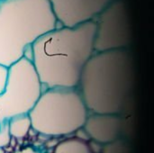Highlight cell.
<instances>
[{"instance_id":"1","label":"cell","mask_w":154,"mask_h":153,"mask_svg":"<svg viewBox=\"0 0 154 153\" xmlns=\"http://www.w3.org/2000/svg\"><path fill=\"white\" fill-rule=\"evenodd\" d=\"M94 20L59 25L38 38L27 54L44 88L78 87L82 69L95 52Z\"/></svg>"},{"instance_id":"4","label":"cell","mask_w":154,"mask_h":153,"mask_svg":"<svg viewBox=\"0 0 154 153\" xmlns=\"http://www.w3.org/2000/svg\"><path fill=\"white\" fill-rule=\"evenodd\" d=\"M28 115L35 132L63 136L82 128L88 111L78 87H51L42 91Z\"/></svg>"},{"instance_id":"10","label":"cell","mask_w":154,"mask_h":153,"mask_svg":"<svg viewBox=\"0 0 154 153\" xmlns=\"http://www.w3.org/2000/svg\"><path fill=\"white\" fill-rule=\"evenodd\" d=\"M8 125L11 137L16 139H23L26 137L32 128L31 120L28 114L12 117L8 121Z\"/></svg>"},{"instance_id":"2","label":"cell","mask_w":154,"mask_h":153,"mask_svg":"<svg viewBox=\"0 0 154 153\" xmlns=\"http://www.w3.org/2000/svg\"><path fill=\"white\" fill-rule=\"evenodd\" d=\"M134 64L131 48L94 52L85 64L78 85L91 113L120 115L133 92Z\"/></svg>"},{"instance_id":"12","label":"cell","mask_w":154,"mask_h":153,"mask_svg":"<svg viewBox=\"0 0 154 153\" xmlns=\"http://www.w3.org/2000/svg\"><path fill=\"white\" fill-rule=\"evenodd\" d=\"M11 135L9 133L8 121L0 124V148L7 147L11 142Z\"/></svg>"},{"instance_id":"14","label":"cell","mask_w":154,"mask_h":153,"mask_svg":"<svg viewBox=\"0 0 154 153\" xmlns=\"http://www.w3.org/2000/svg\"><path fill=\"white\" fill-rule=\"evenodd\" d=\"M14 153H41V152H40V151H36L34 148L28 146V147L23 148V149H21V150H19V151H15Z\"/></svg>"},{"instance_id":"3","label":"cell","mask_w":154,"mask_h":153,"mask_svg":"<svg viewBox=\"0 0 154 153\" xmlns=\"http://www.w3.org/2000/svg\"><path fill=\"white\" fill-rule=\"evenodd\" d=\"M60 23L49 0H0V64L9 67Z\"/></svg>"},{"instance_id":"8","label":"cell","mask_w":154,"mask_h":153,"mask_svg":"<svg viewBox=\"0 0 154 153\" xmlns=\"http://www.w3.org/2000/svg\"><path fill=\"white\" fill-rule=\"evenodd\" d=\"M123 127L120 115L95 114L88 115L83 129L90 139L106 144L119 139Z\"/></svg>"},{"instance_id":"7","label":"cell","mask_w":154,"mask_h":153,"mask_svg":"<svg viewBox=\"0 0 154 153\" xmlns=\"http://www.w3.org/2000/svg\"><path fill=\"white\" fill-rule=\"evenodd\" d=\"M53 13L62 26L72 27L94 20L113 0H49Z\"/></svg>"},{"instance_id":"9","label":"cell","mask_w":154,"mask_h":153,"mask_svg":"<svg viewBox=\"0 0 154 153\" xmlns=\"http://www.w3.org/2000/svg\"><path fill=\"white\" fill-rule=\"evenodd\" d=\"M53 153H93L89 142L79 137L68 138L59 142Z\"/></svg>"},{"instance_id":"11","label":"cell","mask_w":154,"mask_h":153,"mask_svg":"<svg viewBox=\"0 0 154 153\" xmlns=\"http://www.w3.org/2000/svg\"><path fill=\"white\" fill-rule=\"evenodd\" d=\"M129 145L126 142L121 139L106 143L101 149V153H129Z\"/></svg>"},{"instance_id":"5","label":"cell","mask_w":154,"mask_h":153,"mask_svg":"<svg viewBox=\"0 0 154 153\" xmlns=\"http://www.w3.org/2000/svg\"><path fill=\"white\" fill-rule=\"evenodd\" d=\"M44 89L28 57L23 56L10 65L6 85L0 95V124L29 114Z\"/></svg>"},{"instance_id":"6","label":"cell","mask_w":154,"mask_h":153,"mask_svg":"<svg viewBox=\"0 0 154 153\" xmlns=\"http://www.w3.org/2000/svg\"><path fill=\"white\" fill-rule=\"evenodd\" d=\"M94 21L95 52L131 48L132 32L125 0H113Z\"/></svg>"},{"instance_id":"13","label":"cell","mask_w":154,"mask_h":153,"mask_svg":"<svg viewBox=\"0 0 154 153\" xmlns=\"http://www.w3.org/2000/svg\"><path fill=\"white\" fill-rule=\"evenodd\" d=\"M8 75V67L0 64V95L4 92Z\"/></svg>"}]
</instances>
